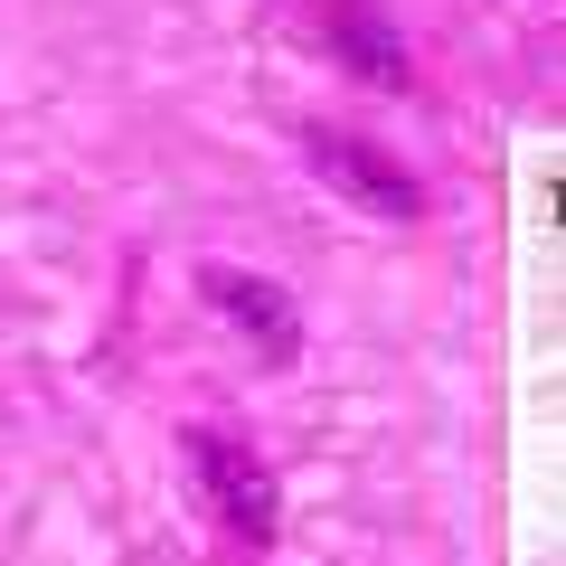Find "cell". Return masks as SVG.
I'll list each match as a JSON object with an SVG mask.
<instances>
[{"label":"cell","mask_w":566,"mask_h":566,"mask_svg":"<svg viewBox=\"0 0 566 566\" xmlns=\"http://www.w3.org/2000/svg\"><path fill=\"white\" fill-rule=\"evenodd\" d=\"M180 453H189V482H199L208 520H218L237 547H274L283 491H274V472L255 463V444H245V434H227V424H189Z\"/></svg>","instance_id":"obj_1"},{"label":"cell","mask_w":566,"mask_h":566,"mask_svg":"<svg viewBox=\"0 0 566 566\" xmlns=\"http://www.w3.org/2000/svg\"><path fill=\"white\" fill-rule=\"evenodd\" d=\"M303 161L322 170L340 199H359L368 218H397V227H406V218H424V180L397 161V151H378L368 133H340V123H303Z\"/></svg>","instance_id":"obj_2"},{"label":"cell","mask_w":566,"mask_h":566,"mask_svg":"<svg viewBox=\"0 0 566 566\" xmlns=\"http://www.w3.org/2000/svg\"><path fill=\"white\" fill-rule=\"evenodd\" d=\"M199 293H208V303H218V312H227V322H237V331H245V340H255L274 368L303 359V312H293V293H283V283L245 274V264H208Z\"/></svg>","instance_id":"obj_3"},{"label":"cell","mask_w":566,"mask_h":566,"mask_svg":"<svg viewBox=\"0 0 566 566\" xmlns=\"http://www.w3.org/2000/svg\"><path fill=\"white\" fill-rule=\"evenodd\" d=\"M322 48L340 57V76L378 85V95H406V85H416L406 39H397V20H387L378 0H331V10H322Z\"/></svg>","instance_id":"obj_4"}]
</instances>
